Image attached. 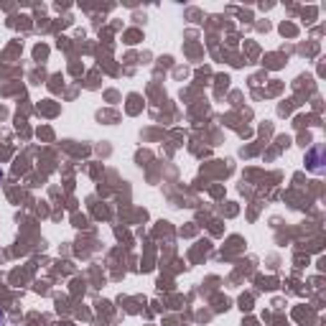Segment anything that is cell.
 I'll return each instance as SVG.
<instances>
[{
	"instance_id": "1",
	"label": "cell",
	"mask_w": 326,
	"mask_h": 326,
	"mask_svg": "<svg viewBox=\"0 0 326 326\" xmlns=\"http://www.w3.org/2000/svg\"><path fill=\"white\" fill-rule=\"evenodd\" d=\"M3 323H6V313H3V311H0V326H3Z\"/></svg>"
}]
</instances>
